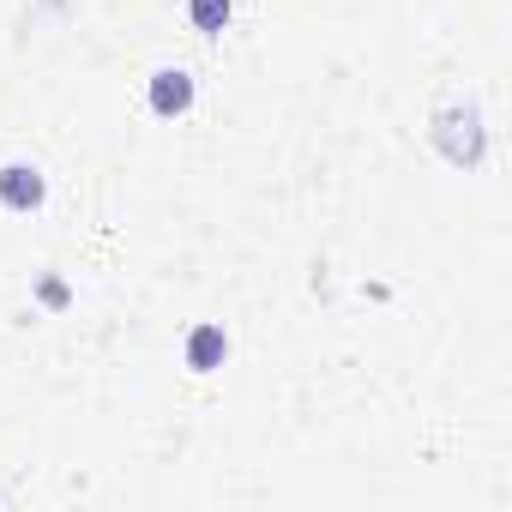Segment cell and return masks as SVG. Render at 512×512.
Here are the masks:
<instances>
[{"label":"cell","instance_id":"obj_1","mask_svg":"<svg viewBox=\"0 0 512 512\" xmlns=\"http://www.w3.org/2000/svg\"><path fill=\"white\" fill-rule=\"evenodd\" d=\"M0 199H7L13 211H37V205H43V175H37V169H25V163L0 169Z\"/></svg>","mask_w":512,"mask_h":512},{"label":"cell","instance_id":"obj_2","mask_svg":"<svg viewBox=\"0 0 512 512\" xmlns=\"http://www.w3.org/2000/svg\"><path fill=\"white\" fill-rule=\"evenodd\" d=\"M187 103H193V79L187 73H157L151 79V109L157 115H181Z\"/></svg>","mask_w":512,"mask_h":512},{"label":"cell","instance_id":"obj_3","mask_svg":"<svg viewBox=\"0 0 512 512\" xmlns=\"http://www.w3.org/2000/svg\"><path fill=\"white\" fill-rule=\"evenodd\" d=\"M223 350H229V344H223V332H217V326H199V332L187 338V362H193L199 374H205V368H217V362H223Z\"/></svg>","mask_w":512,"mask_h":512},{"label":"cell","instance_id":"obj_4","mask_svg":"<svg viewBox=\"0 0 512 512\" xmlns=\"http://www.w3.org/2000/svg\"><path fill=\"white\" fill-rule=\"evenodd\" d=\"M193 25L211 37V31H223L229 25V0H193Z\"/></svg>","mask_w":512,"mask_h":512}]
</instances>
